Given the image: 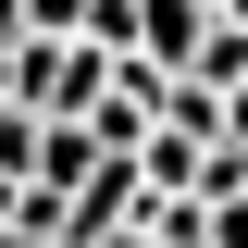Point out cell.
Listing matches in <instances>:
<instances>
[{
	"mask_svg": "<svg viewBox=\"0 0 248 248\" xmlns=\"http://www.w3.org/2000/svg\"><path fill=\"white\" fill-rule=\"evenodd\" d=\"M0 248H50V236H0Z\"/></svg>",
	"mask_w": 248,
	"mask_h": 248,
	"instance_id": "9c48e42d",
	"label": "cell"
},
{
	"mask_svg": "<svg viewBox=\"0 0 248 248\" xmlns=\"http://www.w3.org/2000/svg\"><path fill=\"white\" fill-rule=\"evenodd\" d=\"M137 236H149V248H211V199H199V186H149Z\"/></svg>",
	"mask_w": 248,
	"mask_h": 248,
	"instance_id": "7a4b0ae2",
	"label": "cell"
},
{
	"mask_svg": "<svg viewBox=\"0 0 248 248\" xmlns=\"http://www.w3.org/2000/svg\"><path fill=\"white\" fill-rule=\"evenodd\" d=\"M211 149H223V137H186V124H149L137 174H149V186H199V199H211Z\"/></svg>",
	"mask_w": 248,
	"mask_h": 248,
	"instance_id": "6da1fadb",
	"label": "cell"
},
{
	"mask_svg": "<svg viewBox=\"0 0 248 248\" xmlns=\"http://www.w3.org/2000/svg\"><path fill=\"white\" fill-rule=\"evenodd\" d=\"M37 149H50V112L13 99V112H0V174H37Z\"/></svg>",
	"mask_w": 248,
	"mask_h": 248,
	"instance_id": "277c9868",
	"label": "cell"
},
{
	"mask_svg": "<svg viewBox=\"0 0 248 248\" xmlns=\"http://www.w3.org/2000/svg\"><path fill=\"white\" fill-rule=\"evenodd\" d=\"M112 248H149V236H112Z\"/></svg>",
	"mask_w": 248,
	"mask_h": 248,
	"instance_id": "8fae6325",
	"label": "cell"
},
{
	"mask_svg": "<svg viewBox=\"0 0 248 248\" xmlns=\"http://www.w3.org/2000/svg\"><path fill=\"white\" fill-rule=\"evenodd\" d=\"M211 13H223V0H211Z\"/></svg>",
	"mask_w": 248,
	"mask_h": 248,
	"instance_id": "7c38bea8",
	"label": "cell"
},
{
	"mask_svg": "<svg viewBox=\"0 0 248 248\" xmlns=\"http://www.w3.org/2000/svg\"><path fill=\"white\" fill-rule=\"evenodd\" d=\"M99 0H25V37H87Z\"/></svg>",
	"mask_w": 248,
	"mask_h": 248,
	"instance_id": "5b68a950",
	"label": "cell"
},
{
	"mask_svg": "<svg viewBox=\"0 0 248 248\" xmlns=\"http://www.w3.org/2000/svg\"><path fill=\"white\" fill-rule=\"evenodd\" d=\"M211 248H248V186H236V199H211Z\"/></svg>",
	"mask_w": 248,
	"mask_h": 248,
	"instance_id": "8992f818",
	"label": "cell"
},
{
	"mask_svg": "<svg viewBox=\"0 0 248 248\" xmlns=\"http://www.w3.org/2000/svg\"><path fill=\"white\" fill-rule=\"evenodd\" d=\"M13 37H25V0H0V50H13Z\"/></svg>",
	"mask_w": 248,
	"mask_h": 248,
	"instance_id": "ba28073f",
	"label": "cell"
},
{
	"mask_svg": "<svg viewBox=\"0 0 248 248\" xmlns=\"http://www.w3.org/2000/svg\"><path fill=\"white\" fill-rule=\"evenodd\" d=\"M99 161H112V137H99V124H50V149H37V186H62V199H75Z\"/></svg>",
	"mask_w": 248,
	"mask_h": 248,
	"instance_id": "3957f363",
	"label": "cell"
},
{
	"mask_svg": "<svg viewBox=\"0 0 248 248\" xmlns=\"http://www.w3.org/2000/svg\"><path fill=\"white\" fill-rule=\"evenodd\" d=\"M223 137H236V149H248V87H236V99H223Z\"/></svg>",
	"mask_w": 248,
	"mask_h": 248,
	"instance_id": "52a82bcc",
	"label": "cell"
},
{
	"mask_svg": "<svg viewBox=\"0 0 248 248\" xmlns=\"http://www.w3.org/2000/svg\"><path fill=\"white\" fill-rule=\"evenodd\" d=\"M223 13H236V25H248V0H223Z\"/></svg>",
	"mask_w": 248,
	"mask_h": 248,
	"instance_id": "30bf717a",
	"label": "cell"
}]
</instances>
